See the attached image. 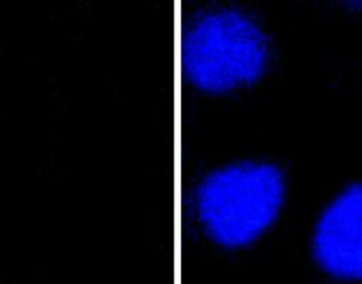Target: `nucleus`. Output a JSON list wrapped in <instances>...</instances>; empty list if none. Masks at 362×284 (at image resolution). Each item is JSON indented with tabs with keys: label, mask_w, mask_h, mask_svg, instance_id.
I'll list each match as a JSON object with an SVG mask.
<instances>
[{
	"label": "nucleus",
	"mask_w": 362,
	"mask_h": 284,
	"mask_svg": "<svg viewBox=\"0 0 362 284\" xmlns=\"http://www.w3.org/2000/svg\"><path fill=\"white\" fill-rule=\"evenodd\" d=\"M272 59L264 27L245 9L210 6L187 22L181 36V66L196 88L236 91L259 81Z\"/></svg>",
	"instance_id": "2"
},
{
	"label": "nucleus",
	"mask_w": 362,
	"mask_h": 284,
	"mask_svg": "<svg viewBox=\"0 0 362 284\" xmlns=\"http://www.w3.org/2000/svg\"><path fill=\"white\" fill-rule=\"evenodd\" d=\"M283 167L267 158H238L208 171L194 190L204 233L228 249L245 247L276 223L286 199Z\"/></svg>",
	"instance_id": "1"
},
{
	"label": "nucleus",
	"mask_w": 362,
	"mask_h": 284,
	"mask_svg": "<svg viewBox=\"0 0 362 284\" xmlns=\"http://www.w3.org/2000/svg\"><path fill=\"white\" fill-rule=\"evenodd\" d=\"M313 254L327 273L362 279V185L341 190L320 213Z\"/></svg>",
	"instance_id": "3"
}]
</instances>
